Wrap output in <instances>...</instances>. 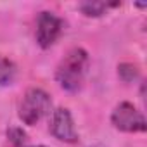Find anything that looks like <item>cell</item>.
I'll return each instance as SVG.
<instances>
[{"label": "cell", "instance_id": "cell-7", "mask_svg": "<svg viewBox=\"0 0 147 147\" xmlns=\"http://www.w3.org/2000/svg\"><path fill=\"white\" fill-rule=\"evenodd\" d=\"M18 75V67L14 64V61L0 55V87H7L12 85Z\"/></svg>", "mask_w": 147, "mask_h": 147}, {"label": "cell", "instance_id": "cell-4", "mask_svg": "<svg viewBox=\"0 0 147 147\" xmlns=\"http://www.w3.org/2000/svg\"><path fill=\"white\" fill-rule=\"evenodd\" d=\"M62 33V21L49 11L38 14L36 19V42L42 49L52 47Z\"/></svg>", "mask_w": 147, "mask_h": 147}, {"label": "cell", "instance_id": "cell-10", "mask_svg": "<svg viewBox=\"0 0 147 147\" xmlns=\"http://www.w3.org/2000/svg\"><path fill=\"white\" fill-rule=\"evenodd\" d=\"M23 147H45V145H23Z\"/></svg>", "mask_w": 147, "mask_h": 147}, {"label": "cell", "instance_id": "cell-5", "mask_svg": "<svg viewBox=\"0 0 147 147\" xmlns=\"http://www.w3.org/2000/svg\"><path fill=\"white\" fill-rule=\"evenodd\" d=\"M50 133L66 144H75L78 140V131L75 128V121L69 113V109L66 107H57L55 111H52V118H50Z\"/></svg>", "mask_w": 147, "mask_h": 147}, {"label": "cell", "instance_id": "cell-6", "mask_svg": "<svg viewBox=\"0 0 147 147\" xmlns=\"http://www.w3.org/2000/svg\"><path fill=\"white\" fill-rule=\"evenodd\" d=\"M119 2H100V0H88V2H82L80 4V11L88 16V18H99L102 14H106L109 9L118 7Z\"/></svg>", "mask_w": 147, "mask_h": 147}, {"label": "cell", "instance_id": "cell-9", "mask_svg": "<svg viewBox=\"0 0 147 147\" xmlns=\"http://www.w3.org/2000/svg\"><path fill=\"white\" fill-rule=\"evenodd\" d=\"M7 138H9V142H11L14 147H23L24 142H26V133L23 131V128L11 126V128L7 130Z\"/></svg>", "mask_w": 147, "mask_h": 147}, {"label": "cell", "instance_id": "cell-2", "mask_svg": "<svg viewBox=\"0 0 147 147\" xmlns=\"http://www.w3.org/2000/svg\"><path fill=\"white\" fill-rule=\"evenodd\" d=\"M52 100L50 95L42 88H30L26 90L24 97L19 104V118L24 125H36L47 114H50Z\"/></svg>", "mask_w": 147, "mask_h": 147}, {"label": "cell", "instance_id": "cell-1", "mask_svg": "<svg viewBox=\"0 0 147 147\" xmlns=\"http://www.w3.org/2000/svg\"><path fill=\"white\" fill-rule=\"evenodd\" d=\"M88 69V54L85 49H71L55 69V80L61 88L67 92H76L82 88Z\"/></svg>", "mask_w": 147, "mask_h": 147}, {"label": "cell", "instance_id": "cell-8", "mask_svg": "<svg viewBox=\"0 0 147 147\" xmlns=\"http://www.w3.org/2000/svg\"><path fill=\"white\" fill-rule=\"evenodd\" d=\"M118 75H119V78H121L123 82L130 83V82H133V80L138 76V69H137V66H133V64H130V62H125V64H121V66L118 67Z\"/></svg>", "mask_w": 147, "mask_h": 147}, {"label": "cell", "instance_id": "cell-3", "mask_svg": "<svg viewBox=\"0 0 147 147\" xmlns=\"http://www.w3.org/2000/svg\"><path fill=\"white\" fill-rule=\"evenodd\" d=\"M111 123L116 130L126 131V133H140V131H145L147 128L144 114L131 102L118 104L111 114Z\"/></svg>", "mask_w": 147, "mask_h": 147}]
</instances>
